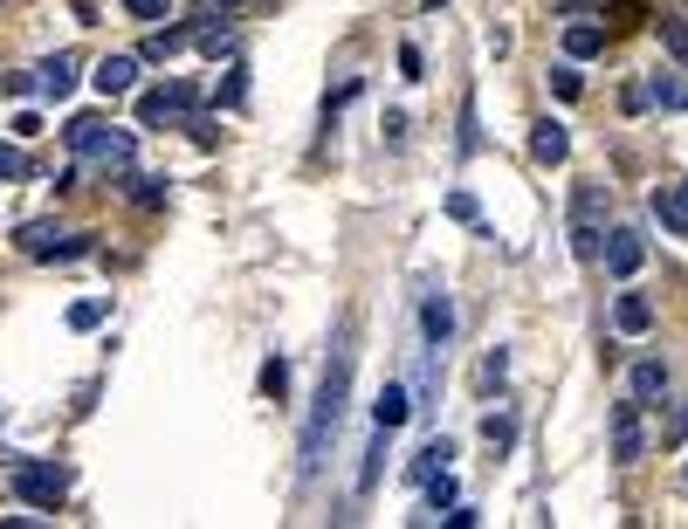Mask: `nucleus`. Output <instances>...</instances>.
<instances>
[{"mask_svg":"<svg viewBox=\"0 0 688 529\" xmlns=\"http://www.w3.org/2000/svg\"><path fill=\"white\" fill-rule=\"evenodd\" d=\"M344 406H352V323L337 330V344H331V365H324V385H317V399H310V420H304V481L324 468V454H331V440L344 427Z\"/></svg>","mask_w":688,"mask_h":529,"instance_id":"1","label":"nucleus"},{"mask_svg":"<svg viewBox=\"0 0 688 529\" xmlns=\"http://www.w3.org/2000/svg\"><path fill=\"white\" fill-rule=\"evenodd\" d=\"M70 151H83V159H97L103 172H132V159H138V138L132 131H118V124H103V118H70Z\"/></svg>","mask_w":688,"mask_h":529,"instance_id":"2","label":"nucleus"},{"mask_svg":"<svg viewBox=\"0 0 688 529\" xmlns=\"http://www.w3.org/2000/svg\"><path fill=\"white\" fill-rule=\"evenodd\" d=\"M8 489L21 495V509L56 516L62 495H70V481H62V468H49V460H35V454H8Z\"/></svg>","mask_w":688,"mask_h":529,"instance_id":"3","label":"nucleus"},{"mask_svg":"<svg viewBox=\"0 0 688 529\" xmlns=\"http://www.w3.org/2000/svg\"><path fill=\"white\" fill-rule=\"evenodd\" d=\"M599 200H606V193H599L592 180L572 193V248H578V261H599V241H606V227H599Z\"/></svg>","mask_w":688,"mask_h":529,"instance_id":"4","label":"nucleus"},{"mask_svg":"<svg viewBox=\"0 0 688 529\" xmlns=\"http://www.w3.org/2000/svg\"><path fill=\"white\" fill-rule=\"evenodd\" d=\"M138 118H145V124H180V118H193V90H186V83L145 90V97H138Z\"/></svg>","mask_w":688,"mask_h":529,"instance_id":"5","label":"nucleus"},{"mask_svg":"<svg viewBox=\"0 0 688 529\" xmlns=\"http://www.w3.org/2000/svg\"><path fill=\"white\" fill-rule=\"evenodd\" d=\"M599 255H606V269H613L619 282H627V275L640 269V261H648V241H640V227H613L606 241H599Z\"/></svg>","mask_w":688,"mask_h":529,"instance_id":"6","label":"nucleus"},{"mask_svg":"<svg viewBox=\"0 0 688 529\" xmlns=\"http://www.w3.org/2000/svg\"><path fill=\"white\" fill-rule=\"evenodd\" d=\"M648 454V440H640V399L613 406V460H640Z\"/></svg>","mask_w":688,"mask_h":529,"instance_id":"7","label":"nucleus"},{"mask_svg":"<svg viewBox=\"0 0 688 529\" xmlns=\"http://www.w3.org/2000/svg\"><path fill=\"white\" fill-rule=\"evenodd\" d=\"M420 337L434 344V350L455 337V303H447V290H427V303H420Z\"/></svg>","mask_w":688,"mask_h":529,"instance_id":"8","label":"nucleus"},{"mask_svg":"<svg viewBox=\"0 0 688 529\" xmlns=\"http://www.w3.org/2000/svg\"><path fill=\"white\" fill-rule=\"evenodd\" d=\"M90 83H97V97H132V83H138V56H103Z\"/></svg>","mask_w":688,"mask_h":529,"instance_id":"9","label":"nucleus"},{"mask_svg":"<svg viewBox=\"0 0 688 529\" xmlns=\"http://www.w3.org/2000/svg\"><path fill=\"white\" fill-rule=\"evenodd\" d=\"M613 330H627V337L654 330V303L640 296V290H619V296H613Z\"/></svg>","mask_w":688,"mask_h":529,"instance_id":"10","label":"nucleus"},{"mask_svg":"<svg viewBox=\"0 0 688 529\" xmlns=\"http://www.w3.org/2000/svg\"><path fill=\"white\" fill-rule=\"evenodd\" d=\"M654 213H661V227L688 234V180H661L654 186Z\"/></svg>","mask_w":688,"mask_h":529,"instance_id":"11","label":"nucleus"},{"mask_svg":"<svg viewBox=\"0 0 688 529\" xmlns=\"http://www.w3.org/2000/svg\"><path fill=\"white\" fill-rule=\"evenodd\" d=\"M565 151H572V138H565V124H557V118H544L530 131V159L537 165H565Z\"/></svg>","mask_w":688,"mask_h":529,"instance_id":"12","label":"nucleus"},{"mask_svg":"<svg viewBox=\"0 0 688 529\" xmlns=\"http://www.w3.org/2000/svg\"><path fill=\"white\" fill-rule=\"evenodd\" d=\"M35 83H41V97H49V103H62V97L76 90V56H49L35 70Z\"/></svg>","mask_w":688,"mask_h":529,"instance_id":"13","label":"nucleus"},{"mask_svg":"<svg viewBox=\"0 0 688 529\" xmlns=\"http://www.w3.org/2000/svg\"><path fill=\"white\" fill-rule=\"evenodd\" d=\"M406 420H414V399H406V385H385L379 399H372V427H385V433H400Z\"/></svg>","mask_w":688,"mask_h":529,"instance_id":"14","label":"nucleus"},{"mask_svg":"<svg viewBox=\"0 0 688 529\" xmlns=\"http://www.w3.org/2000/svg\"><path fill=\"white\" fill-rule=\"evenodd\" d=\"M599 49H606V28H599V21H572V28H565V56L572 62H586Z\"/></svg>","mask_w":688,"mask_h":529,"instance_id":"15","label":"nucleus"},{"mask_svg":"<svg viewBox=\"0 0 688 529\" xmlns=\"http://www.w3.org/2000/svg\"><path fill=\"white\" fill-rule=\"evenodd\" d=\"M648 103H661V110H688V76H681V70H661V76L648 83Z\"/></svg>","mask_w":688,"mask_h":529,"instance_id":"16","label":"nucleus"},{"mask_svg":"<svg viewBox=\"0 0 688 529\" xmlns=\"http://www.w3.org/2000/svg\"><path fill=\"white\" fill-rule=\"evenodd\" d=\"M186 41H193V28H152V35H145V56H138V62H165V56H180Z\"/></svg>","mask_w":688,"mask_h":529,"instance_id":"17","label":"nucleus"},{"mask_svg":"<svg viewBox=\"0 0 688 529\" xmlns=\"http://www.w3.org/2000/svg\"><path fill=\"white\" fill-rule=\"evenodd\" d=\"M661 392H668V365H661V358H640V365H634V399H661Z\"/></svg>","mask_w":688,"mask_h":529,"instance_id":"18","label":"nucleus"},{"mask_svg":"<svg viewBox=\"0 0 688 529\" xmlns=\"http://www.w3.org/2000/svg\"><path fill=\"white\" fill-rule=\"evenodd\" d=\"M447 460H455V447H447V440H427V447H420V460H414L406 475H414V481H427V475H441Z\"/></svg>","mask_w":688,"mask_h":529,"instance_id":"19","label":"nucleus"},{"mask_svg":"<svg viewBox=\"0 0 688 529\" xmlns=\"http://www.w3.org/2000/svg\"><path fill=\"white\" fill-rule=\"evenodd\" d=\"M503 379H509V350H489V358L476 365V385H482V392H496Z\"/></svg>","mask_w":688,"mask_h":529,"instance_id":"20","label":"nucleus"},{"mask_svg":"<svg viewBox=\"0 0 688 529\" xmlns=\"http://www.w3.org/2000/svg\"><path fill=\"white\" fill-rule=\"evenodd\" d=\"M427 509H434V516H441V509H455V475H447V468H441V475H427Z\"/></svg>","mask_w":688,"mask_h":529,"instance_id":"21","label":"nucleus"},{"mask_svg":"<svg viewBox=\"0 0 688 529\" xmlns=\"http://www.w3.org/2000/svg\"><path fill=\"white\" fill-rule=\"evenodd\" d=\"M103 317H111V303H103V296H90V303H70V330H97Z\"/></svg>","mask_w":688,"mask_h":529,"instance_id":"22","label":"nucleus"},{"mask_svg":"<svg viewBox=\"0 0 688 529\" xmlns=\"http://www.w3.org/2000/svg\"><path fill=\"white\" fill-rule=\"evenodd\" d=\"M248 97V70L242 62H228V76H221V90H213V103H242Z\"/></svg>","mask_w":688,"mask_h":529,"instance_id":"23","label":"nucleus"},{"mask_svg":"<svg viewBox=\"0 0 688 529\" xmlns=\"http://www.w3.org/2000/svg\"><path fill=\"white\" fill-rule=\"evenodd\" d=\"M385 440H393V433H385V427H379V440H372V454H365V468H358V489H365V495H372V489H379V460H385Z\"/></svg>","mask_w":688,"mask_h":529,"instance_id":"24","label":"nucleus"},{"mask_svg":"<svg viewBox=\"0 0 688 529\" xmlns=\"http://www.w3.org/2000/svg\"><path fill=\"white\" fill-rule=\"evenodd\" d=\"M482 440H489V447H509V440H516V420H509V413H489V420H482Z\"/></svg>","mask_w":688,"mask_h":529,"instance_id":"25","label":"nucleus"},{"mask_svg":"<svg viewBox=\"0 0 688 529\" xmlns=\"http://www.w3.org/2000/svg\"><path fill=\"white\" fill-rule=\"evenodd\" d=\"M262 392H269V399H283V392H290V365H283V358L262 365Z\"/></svg>","mask_w":688,"mask_h":529,"instance_id":"26","label":"nucleus"},{"mask_svg":"<svg viewBox=\"0 0 688 529\" xmlns=\"http://www.w3.org/2000/svg\"><path fill=\"white\" fill-rule=\"evenodd\" d=\"M661 35H668V49L688 62V14H668V21H661Z\"/></svg>","mask_w":688,"mask_h":529,"instance_id":"27","label":"nucleus"},{"mask_svg":"<svg viewBox=\"0 0 688 529\" xmlns=\"http://www.w3.org/2000/svg\"><path fill=\"white\" fill-rule=\"evenodd\" d=\"M661 440H668V447H681V440H688V399L668 413V427H661Z\"/></svg>","mask_w":688,"mask_h":529,"instance_id":"28","label":"nucleus"},{"mask_svg":"<svg viewBox=\"0 0 688 529\" xmlns=\"http://www.w3.org/2000/svg\"><path fill=\"white\" fill-rule=\"evenodd\" d=\"M0 90H8V97H35L41 83H35V70H21V76H0Z\"/></svg>","mask_w":688,"mask_h":529,"instance_id":"29","label":"nucleus"},{"mask_svg":"<svg viewBox=\"0 0 688 529\" xmlns=\"http://www.w3.org/2000/svg\"><path fill=\"white\" fill-rule=\"evenodd\" d=\"M551 90H557V97H578V90H586V83H578V70L565 62V70H551Z\"/></svg>","mask_w":688,"mask_h":529,"instance_id":"30","label":"nucleus"},{"mask_svg":"<svg viewBox=\"0 0 688 529\" xmlns=\"http://www.w3.org/2000/svg\"><path fill=\"white\" fill-rule=\"evenodd\" d=\"M21 172H28V159H21L14 145H0V180H21Z\"/></svg>","mask_w":688,"mask_h":529,"instance_id":"31","label":"nucleus"},{"mask_svg":"<svg viewBox=\"0 0 688 529\" xmlns=\"http://www.w3.org/2000/svg\"><path fill=\"white\" fill-rule=\"evenodd\" d=\"M447 213H455V220H482V207L468 200V193H447Z\"/></svg>","mask_w":688,"mask_h":529,"instance_id":"32","label":"nucleus"},{"mask_svg":"<svg viewBox=\"0 0 688 529\" xmlns=\"http://www.w3.org/2000/svg\"><path fill=\"white\" fill-rule=\"evenodd\" d=\"M124 8H132L138 21H165V0H124Z\"/></svg>","mask_w":688,"mask_h":529,"instance_id":"33","label":"nucleus"},{"mask_svg":"<svg viewBox=\"0 0 688 529\" xmlns=\"http://www.w3.org/2000/svg\"><path fill=\"white\" fill-rule=\"evenodd\" d=\"M619 8H634V0H619Z\"/></svg>","mask_w":688,"mask_h":529,"instance_id":"34","label":"nucleus"}]
</instances>
